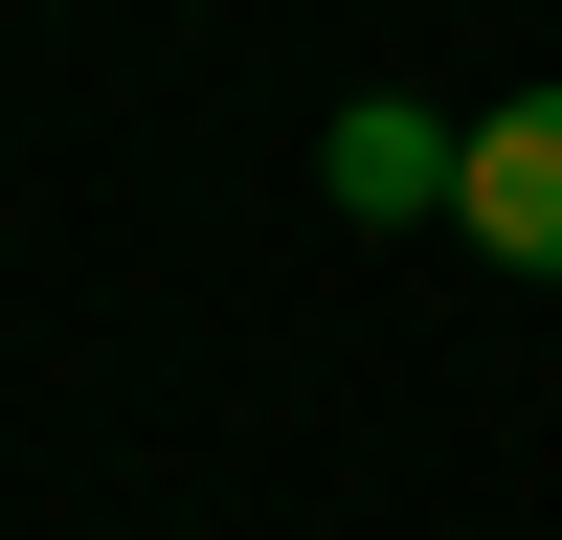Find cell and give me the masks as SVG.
Returning a JSON list of instances; mask_svg holds the SVG:
<instances>
[{"label":"cell","instance_id":"6da1fadb","mask_svg":"<svg viewBox=\"0 0 562 540\" xmlns=\"http://www.w3.org/2000/svg\"><path fill=\"white\" fill-rule=\"evenodd\" d=\"M450 225H473L495 270H562V90L473 113V158H450Z\"/></svg>","mask_w":562,"mask_h":540},{"label":"cell","instance_id":"7a4b0ae2","mask_svg":"<svg viewBox=\"0 0 562 540\" xmlns=\"http://www.w3.org/2000/svg\"><path fill=\"white\" fill-rule=\"evenodd\" d=\"M450 158L473 135H428V113H338V203L360 225H450Z\"/></svg>","mask_w":562,"mask_h":540}]
</instances>
